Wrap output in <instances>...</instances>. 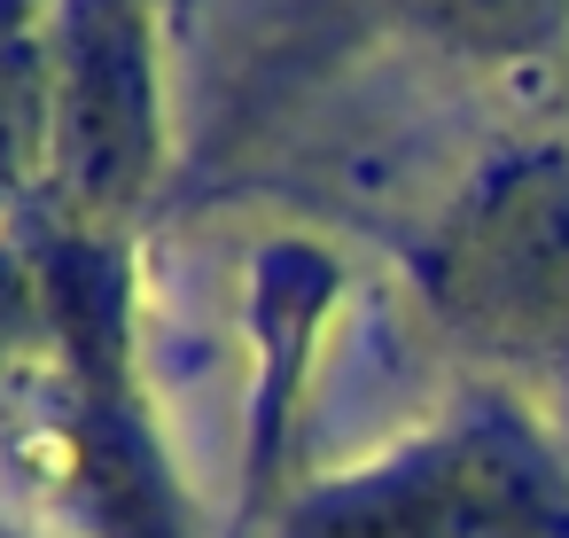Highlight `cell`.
Returning a JSON list of instances; mask_svg holds the SVG:
<instances>
[{"instance_id":"obj_1","label":"cell","mask_w":569,"mask_h":538,"mask_svg":"<svg viewBox=\"0 0 569 538\" xmlns=\"http://www.w3.org/2000/svg\"><path fill=\"white\" fill-rule=\"evenodd\" d=\"M429 289L476 343L569 367V165L499 172L437 235Z\"/></svg>"},{"instance_id":"obj_2","label":"cell","mask_w":569,"mask_h":538,"mask_svg":"<svg viewBox=\"0 0 569 538\" xmlns=\"http://www.w3.org/2000/svg\"><path fill=\"white\" fill-rule=\"evenodd\" d=\"M48 157L79 219H118L157 172V79L141 0H63L48 40Z\"/></svg>"},{"instance_id":"obj_3","label":"cell","mask_w":569,"mask_h":538,"mask_svg":"<svg viewBox=\"0 0 569 538\" xmlns=\"http://www.w3.org/2000/svg\"><path fill=\"white\" fill-rule=\"evenodd\" d=\"M530 515H538L530 468L515 452L468 437V445L406 460L375 484L328 491L297 522V538H522Z\"/></svg>"},{"instance_id":"obj_4","label":"cell","mask_w":569,"mask_h":538,"mask_svg":"<svg viewBox=\"0 0 569 538\" xmlns=\"http://www.w3.org/2000/svg\"><path fill=\"white\" fill-rule=\"evenodd\" d=\"M398 9L476 56H530L569 24V0H398Z\"/></svg>"}]
</instances>
